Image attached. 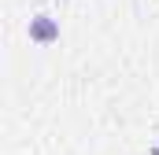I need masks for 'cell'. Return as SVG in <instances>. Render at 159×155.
I'll return each mask as SVG.
<instances>
[{
  "label": "cell",
  "mask_w": 159,
  "mask_h": 155,
  "mask_svg": "<svg viewBox=\"0 0 159 155\" xmlns=\"http://www.w3.org/2000/svg\"><path fill=\"white\" fill-rule=\"evenodd\" d=\"M26 33H30L34 44H52V41H59V22H56L52 15H34Z\"/></svg>",
  "instance_id": "1"
}]
</instances>
